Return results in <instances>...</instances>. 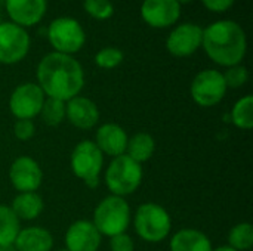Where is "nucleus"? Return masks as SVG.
Wrapping results in <instances>:
<instances>
[{
  "mask_svg": "<svg viewBox=\"0 0 253 251\" xmlns=\"http://www.w3.org/2000/svg\"><path fill=\"white\" fill-rule=\"evenodd\" d=\"M39 87L47 98L70 101L79 96L84 84V74L80 62L71 55L58 52L47 53L37 65Z\"/></svg>",
  "mask_w": 253,
  "mask_h": 251,
  "instance_id": "nucleus-1",
  "label": "nucleus"
},
{
  "mask_svg": "<svg viewBox=\"0 0 253 251\" xmlns=\"http://www.w3.org/2000/svg\"><path fill=\"white\" fill-rule=\"evenodd\" d=\"M202 46L208 56L218 65H239L248 49L245 30L234 21H218L203 28Z\"/></svg>",
  "mask_w": 253,
  "mask_h": 251,
  "instance_id": "nucleus-2",
  "label": "nucleus"
},
{
  "mask_svg": "<svg viewBox=\"0 0 253 251\" xmlns=\"http://www.w3.org/2000/svg\"><path fill=\"white\" fill-rule=\"evenodd\" d=\"M92 223L101 235L110 238L125 234L130 223V207L123 197L110 195L96 206Z\"/></svg>",
  "mask_w": 253,
  "mask_h": 251,
  "instance_id": "nucleus-3",
  "label": "nucleus"
},
{
  "mask_svg": "<svg viewBox=\"0 0 253 251\" xmlns=\"http://www.w3.org/2000/svg\"><path fill=\"white\" fill-rule=\"evenodd\" d=\"M142 182V167L139 163L123 154L114 157L105 172V183L113 195L125 197L135 192Z\"/></svg>",
  "mask_w": 253,
  "mask_h": 251,
  "instance_id": "nucleus-4",
  "label": "nucleus"
},
{
  "mask_svg": "<svg viewBox=\"0 0 253 251\" xmlns=\"http://www.w3.org/2000/svg\"><path fill=\"white\" fill-rule=\"evenodd\" d=\"M172 228L169 213L159 204L145 203L135 215V229L139 238L147 243H160L168 238Z\"/></svg>",
  "mask_w": 253,
  "mask_h": 251,
  "instance_id": "nucleus-5",
  "label": "nucleus"
},
{
  "mask_svg": "<svg viewBox=\"0 0 253 251\" xmlns=\"http://www.w3.org/2000/svg\"><path fill=\"white\" fill-rule=\"evenodd\" d=\"M71 170L89 188L95 189L99 183V173L104 164V154L92 141H83L76 145L71 154Z\"/></svg>",
  "mask_w": 253,
  "mask_h": 251,
  "instance_id": "nucleus-6",
  "label": "nucleus"
},
{
  "mask_svg": "<svg viewBox=\"0 0 253 251\" xmlns=\"http://www.w3.org/2000/svg\"><path fill=\"white\" fill-rule=\"evenodd\" d=\"M47 38L58 53L71 55L84 46L86 33L74 18L59 16L50 22L47 28Z\"/></svg>",
  "mask_w": 253,
  "mask_h": 251,
  "instance_id": "nucleus-7",
  "label": "nucleus"
},
{
  "mask_svg": "<svg viewBox=\"0 0 253 251\" xmlns=\"http://www.w3.org/2000/svg\"><path fill=\"white\" fill-rule=\"evenodd\" d=\"M227 89L222 72L218 70H203L194 77L190 93L197 105L209 108L224 99Z\"/></svg>",
  "mask_w": 253,
  "mask_h": 251,
  "instance_id": "nucleus-8",
  "label": "nucleus"
},
{
  "mask_svg": "<svg viewBox=\"0 0 253 251\" xmlns=\"http://www.w3.org/2000/svg\"><path fill=\"white\" fill-rule=\"evenodd\" d=\"M30 50V36L13 22L0 24V64L12 65L22 61Z\"/></svg>",
  "mask_w": 253,
  "mask_h": 251,
  "instance_id": "nucleus-9",
  "label": "nucleus"
},
{
  "mask_svg": "<svg viewBox=\"0 0 253 251\" xmlns=\"http://www.w3.org/2000/svg\"><path fill=\"white\" fill-rule=\"evenodd\" d=\"M44 93L36 83H24L18 86L9 99V108L18 120H33L42 111Z\"/></svg>",
  "mask_w": 253,
  "mask_h": 251,
  "instance_id": "nucleus-10",
  "label": "nucleus"
},
{
  "mask_svg": "<svg viewBox=\"0 0 253 251\" xmlns=\"http://www.w3.org/2000/svg\"><path fill=\"white\" fill-rule=\"evenodd\" d=\"M203 41V28L197 24L185 22L178 25L166 38V49L176 58L191 56Z\"/></svg>",
  "mask_w": 253,
  "mask_h": 251,
  "instance_id": "nucleus-11",
  "label": "nucleus"
},
{
  "mask_svg": "<svg viewBox=\"0 0 253 251\" xmlns=\"http://www.w3.org/2000/svg\"><path fill=\"white\" fill-rule=\"evenodd\" d=\"M12 186L19 192H36L43 180V172L36 160L30 157L16 158L9 170Z\"/></svg>",
  "mask_w": 253,
  "mask_h": 251,
  "instance_id": "nucleus-12",
  "label": "nucleus"
},
{
  "mask_svg": "<svg viewBox=\"0 0 253 251\" xmlns=\"http://www.w3.org/2000/svg\"><path fill=\"white\" fill-rule=\"evenodd\" d=\"M141 16L153 28H166L179 19L181 4L176 0H144Z\"/></svg>",
  "mask_w": 253,
  "mask_h": 251,
  "instance_id": "nucleus-13",
  "label": "nucleus"
},
{
  "mask_svg": "<svg viewBox=\"0 0 253 251\" xmlns=\"http://www.w3.org/2000/svg\"><path fill=\"white\" fill-rule=\"evenodd\" d=\"M6 12L13 24L19 27H33L40 22L46 13V0H4Z\"/></svg>",
  "mask_w": 253,
  "mask_h": 251,
  "instance_id": "nucleus-14",
  "label": "nucleus"
},
{
  "mask_svg": "<svg viewBox=\"0 0 253 251\" xmlns=\"http://www.w3.org/2000/svg\"><path fill=\"white\" fill-rule=\"evenodd\" d=\"M68 251H96L101 246V234L89 220L74 222L65 234Z\"/></svg>",
  "mask_w": 253,
  "mask_h": 251,
  "instance_id": "nucleus-15",
  "label": "nucleus"
},
{
  "mask_svg": "<svg viewBox=\"0 0 253 251\" xmlns=\"http://www.w3.org/2000/svg\"><path fill=\"white\" fill-rule=\"evenodd\" d=\"M65 117L77 129H92L99 120V109L93 101L84 96H74L67 101Z\"/></svg>",
  "mask_w": 253,
  "mask_h": 251,
  "instance_id": "nucleus-16",
  "label": "nucleus"
},
{
  "mask_svg": "<svg viewBox=\"0 0 253 251\" xmlns=\"http://www.w3.org/2000/svg\"><path fill=\"white\" fill-rule=\"evenodd\" d=\"M95 139H96L95 145L99 148V151L113 158L123 155L126 152V146H127V141H129L125 129L114 123L102 124L98 129Z\"/></svg>",
  "mask_w": 253,
  "mask_h": 251,
  "instance_id": "nucleus-17",
  "label": "nucleus"
},
{
  "mask_svg": "<svg viewBox=\"0 0 253 251\" xmlns=\"http://www.w3.org/2000/svg\"><path fill=\"white\" fill-rule=\"evenodd\" d=\"M18 251H50L53 246L52 234L40 226L21 229L13 243Z\"/></svg>",
  "mask_w": 253,
  "mask_h": 251,
  "instance_id": "nucleus-18",
  "label": "nucleus"
},
{
  "mask_svg": "<svg viewBox=\"0 0 253 251\" xmlns=\"http://www.w3.org/2000/svg\"><path fill=\"white\" fill-rule=\"evenodd\" d=\"M206 234L197 229H181L170 240V251H212Z\"/></svg>",
  "mask_w": 253,
  "mask_h": 251,
  "instance_id": "nucleus-19",
  "label": "nucleus"
},
{
  "mask_svg": "<svg viewBox=\"0 0 253 251\" xmlns=\"http://www.w3.org/2000/svg\"><path fill=\"white\" fill-rule=\"evenodd\" d=\"M10 209L19 220H33L43 212V200L36 192H19L13 198Z\"/></svg>",
  "mask_w": 253,
  "mask_h": 251,
  "instance_id": "nucleus-20",
  "label": "nucleus"
},
{
  "mask_svg": "<svg viewBox=\"0 0 253 251\" xmlns=\"http://www.w3.org/2000/svg\"><path fill=\"white\" fill-rule=\"evenodd\" d=\"M154 151H156V142H154L153 136L141 132V133L133 135L127 141V146H126L125 154L141 164L144 161H148L153 157Z\"/></svg>",
  "mask_w": 253,
  "mask_h": 251,
  "instance_id": "nucleus-21",
  "label": "nucleus"
},
{
  "mask_svg": "<svg viewBox=\"0 0 253 251\" xmlns=\"http://www.w3.org/2000/svg\"><path fill=\"white\" fill-rule=\"evenodd\" d=\"M19 231V219L12 209L0 204V246L13 244Z\"/></svg>",
  "mask_w": 253,
  "mask_h": 251,
  "instance_id": "nucleus-22",
  "label": "nucleus"
},
{
  "mask_svg": "<svg viewBox=\"0 0 253 251\" xmlns=\"http://www.w3.org/2000/svg\"><path fill=\"white\" fill-rule=\"evenodd\" d=\"M231 120L236 127L251 130L253 127V96L248 95L236 102L231 112Z\"/></svg>",
  "mask_w": 253,
  "mask_h": 251,
  "instance_id": "nucleus-23",
  "label": "nucleus"
},
{
  "mask_svg": "<svg viewBox=\"0 0 253 251\" xmlns=\"http://www.w3.org/2000/svg\"><path fill=\"white\" fill-rule=\"evenodd\" d=\"M228 246L237 251H248L253 246V226L249 222L236 225L228 234Z\"/></svg>",
  "mask_w": 253,
  "mask_h": 251,
  "instance_id": "nucleus-24",
  "label": "nucleus"
},
{
  "mask_svg": "<svg viewBox=\"0 0 253 251\" xmlns=\"http://www.w3.org/2000/svg\"><path fill=\"white\" fill-rule=\"evenodd\" d=\"M42 120L47 126H58L62 123L65 118V102L55 99V98H47L43 102L42 111H40Z\"/></svg>",
  "mask_w": 253,
  "mask_h": 251,
  "instance_id": "nucleus-25",
  "label": "nucleus"
},
{
  "mask_svg": "<svg viewBox=\"0 0 253 251\" xmlns=\"http://www.w3.org/2000/svg\"><path fill=\"white\" fill-rule=\"evenodd\" d=\"M123 52L117 47H104L95 55V64L99 68L104 70H111L119 67L123 62Z\"/></svg>",
  "mask_w": 253,
  "mask_h": 251,
  "instance_id": "nucleus-26",
  "label": "nucleus"
},
{
  "mask_svg": "<svg viewBox=\"0 0 253 251\" xmlns=\"http://www.w3.org/2000/svg\"><path fill=\"white\" fill-rule=\"evenodd\" d=\"M84 10L95 19L105 21L113 16L114 6L111 0H84Z\"/></svg>",
  "mask_w": 253,
  "mask_h": 251,
  "instance_id": "nucleus-27",
  "label": "nucleus"
},
{
  "mask_svg": "<svg viewBox=\"0 0 253 251\" xmlns=\"http://www.w3.org/2000/svg\"><path fill=\"white\" fill-rule=\"evenodd\" d=\"M222 75H224L227 87H231V89H239V87L245 86L249 80V72H248L246 67H243L240 64L228 67V70Z\"/></svg>",
  "mask_w": 253,
  "mask_h": 251,
  "instance_id": "nucleus-28",
  "label": "nucleus"
},
{
  "mask_svg": "<svg viewBox=\"0 0 253 251\" xmlns=\"http://www.w3.org/2000/svg\"><path fill=\"white\" fill-rule=\"evenodd\" d=\"M36 126L33 120H16L13 126V135L19 141H28L34 136Z\"/></svg>",
  "mask_w": 253,
  "mask_h": 251,
  "instance_id": "nucleus-29",
  "label": "nucleus"
},
{
  "mask_svg": "<svg viewBox=\"0 0 253 251\" xmlns=\"http://www.w3.org/2000/svg\"><path fill=\"white\" fill-rule=\"evenodd\" d=\"M110 249L111 251H133L135 246L127 234H119L110 238Z\"/></svg>",
  "mask_w": 253,
  "mask_h": 251,
  "instance_id": "nucleus-30",
  "label": "nucleus"
},
{
  "mask_svg": "<svg viewBox=\"0 0 253 251\" xmlns=\"http://www.w3.org/2000/svg\"><path fill=\"white\" fill-rule=\"evenodd\" d=\"M234 1L236 0H202L206 9L212 12H225L234 4Z\"/></svg>",
  "mask_w": 253,
  "mask_h": 251,
  "instance_id": "nucleus-31",
  "label": "nucleus"
},
{
  "mask_svg": "<svg viewBox=\"0 0 253 251\" xmlns=\"http://www.w3.org/2000/svg\"><path fill=\"white\" fill-rule=\"evenodd\" d=\"M0 251H18L15 249L13 244H9V246H0Z\"/></svg>",
  "mask_w": 253,
  "mask_h": 251,
  "instance_id": "nucleus-32",
  "label": "nucleus"
},
{
  "mask_svg": "<svg viewBox=\"0 0 253 251\" xmlns=\"http://www.w3.org/2000/svg\"><path fill=\"white\" fill-rule=\"evenodd\" d=\"M212 251H237V250L231 249L230 246H222V247H218V249H215V250H212Z\"/></svg>",
  "mask_w": 253,
  "mask_h": 251,
  "instance_id": "nucleus-33",
  "label": "nucleus"
},
{
  "mask_svg": "<svg viewBox=\"0 0 253 251\" xmlns=\"http://www.w3.org/2000/svg\"><path fill=\"white\" fill-rule=\"evenodd\" d=\"M176 1H178L179 4H182V3H190L191 0H176Z\"/></svg>",
  "mask_w": 253,
  "mask_h": 251,
  "instance_id": "nucleus-34",
  "label": "nucleus"
},
{
  "mask_svg": "<svg viewBox=\"0 0 253 251\" xmlns=\"http://www.w3.org/2000/svg\"><path fill=\"white\" fill-rule=\"evenodd\" d=\"M56 251H68L67 249H61V250H56Z\"/></svg>",
  "mask_w": 253,
  "mask_h": 251,
  "instance_id": "nucleus-35",
  "label": "nucleus"
},
{
  "mask_svg": "<svg viewBox=\"0 0 253 251\" xmlns=\"http://www.w3.org/2000/svg\"><path fill=\"white\" fill-rule=\"evenodd\" d=\"M0 24H1V16H0Z\"/></svg>",
  "mask_w": 253,
  "mask_h": 251,
  "instance_id": "nucleus-36",
  "label": "nucleus"
}]
</instances>
